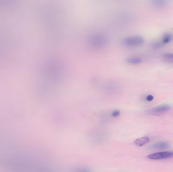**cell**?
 <instances>
[{"mask_svg": "<svg viewBox=\"0 0 173 172\" xmlns=\"http://www.w3.org/2000/svg\"><path fill=\"white\" fill-rule=\"evenodd\" d=\"M154 96H152L151 94L148 95L146 97V100L148 101H151L154 99Z\"/></svg>", "mask_w": 173, "mask_h": 172, "instance_id": "obj_11", "label": "cell"}, {"mask_svg": "<svg viewBox=\"0 0 173 172\" xmlns=\"http://www.w3.org/2000/svg\"><path fill=\"white\" fill-rule=\"evenodd\" d=\"M120 112L118 111H114L112 113V116L114 117H116L120 115Z\"/></svg>", "mask_w": 173, "mask_h": 172, "instance_id": "obj_12", "label": "cell"}, {"mask_svg": "<svg viewBox=\"0 0 173 172\" xmlns=\"http://www.w3.org/2000/svg\"><path fill=\"white\" fill-rule=\"evenodd\" d=\"M173 40V36L171 34H166L163 37L162 39V44H167L170 43Z\"/></svg>", "mask_w": 173, "mask_h": 172, "instance_id": "obj_8", "label": "cell"}, {"mask_svg": "<svg viewBox=\"0 0 173 172\" xmlns=\"http://www.w3.org/2000/svg\"><path fill=\"white\" fill-rule=\"evenodd\" d=\"M162 58L164 60L169 62L173 63V54L165 53L162 56Z\"/></svg>", "mask_w": 173, "mask_h": 172, "instance_id": "obj_9", "label": "cell"}, {"mask_svg": "<svg viewBox=\"0 0 173 172\" xmlns=\"http://www.w3.org/2000/svg\"><path fill=\"white\" fill-rule=\"evenodd\" d=\"M147 158L150 160H159L173 158V152H159L149 154Z\"/></svg>", "mask_w": 173, "mask_h": 172, "instance_id": "obj_3", "label": "cell"}, {"mask_svg": "<svg viewBox=\"0 0 173 172\" xmlns=\"http://www.w3.org/2000/svg\"><path fill=\"white\" fill-rule=\"evenodd\" d=\"M170 106L168 105H162L155 106L150 111V113L154 115H159L164 113L169 110Z\"/></svg>", "mask_w": 173, "mask_h": 172, "instance_id": "obj_4", "label": "cell"}, {"mask_svg": "<svg viewBox=\"0 0 173 172\" xmlns=\"http://www.w3.org/2000/svg\"><path fill=\"white\" fill-rule=\"evenodd\" d=\"M162 46V45L159 43H154L153 44V47L155 48H159V47H161Z\"/></svg>", "mask_w": 173, "mask_h": 172, "instance_id": "obj_13", "label": "cell"}, {"mask_svg": "<svg viewBox=\"0 0 173 172\" xmlns=\"http://www.w3.org/2000/svg\"><path fill=\"white\" fill-rule=\"evenodd\" d=\"M169 146V144L166 142H159L152 145L150 148L151 149H162L167 148Z\"/></svg>", "mask_w": 173, "mask_h": 172, "instance_id": "obj_6", "label": "cell"}, {"mask_svg": "<svg viewBox=\"0 0 173 172\" xmlns=\"http://www.w3.org/2000/svg\"><path fill=\"white\" fill-rule=\"evenodd\" d=\"M149 141V138L148 137H143L142 138L137 139L134 141V143L136 146L140 147V146H142L146 144L147 143H148Z\"/></svg>", "mask_w": 173, "mask_h": 172, "instance_id": "obj_5", "label": "cell"}, {"mask_svg": "<svg viewBox=\"0 0 173 172\" xmlns=\"http://www.w3.org/2000/svg\"><path fill=\"white\" fill-rule=\"evenodd\" d=\"M88 41L91 47L97 49L104 48L107 44L106 37L99 34L91 35L89 37Z\"/></svg>", "mask_w": 173, "mask_h": 172, "instance_id": "obj_1", "label": "cell"}, {"mask_svg": "<svg viewBox=\"0 0 173 172\" xmlns=\"http://www.w3.org/2000/svg\"><path fill=\"white\" fill-rule=\"evenodd\" d=\"M78 172H90L87 169H80L78 171Z\"/></svg>", "mask_w": 173, "mask_h": 172, "instance_id": "obj_14", "label": "cell"}, {"mask_svg": "<svg viewBox=\"0 0 173 172\" xmlns=\"http://www.w3.org/2000/svg\"><path fill=\"white\" fill-rule=\"evenodd\" d=\"M123 44L127 46H139L144 43L142 37L139 36H134L125 38L123 40Z\"/></svg>", "mask_w": 173, "mask_h": 172, "instance_id": "obj_2", "label": "cell"}, {"mask_svg": "<svg viewBox=\"0 0 173 172\" xmlns=\"http://www.w3.org/2000/svg\"><path fill=\"white\" fill-rule=\"evenodd\" d=\"M127 63L132 65L139 64L142 62V60L139 57H129L126 60Z\"/></svg>", "mask_w": 173, "mask_h": 172, "instance_id": "obj_7", "label": "cell"}, {"mask_svg": "<svg viewBox=\"0 0 173 172\" xmlns=\"http://www.w3.org/2000/svg\"><path fill=\"white\" fill-rule=\"evenodd\" d=\"M152 4L156 6V7H162L165 5L167 2L165 1H162V0H156V1H153Z\"/></svg>", "mask_w": 173, "mask_h": 172, "instance_id": "obj_10", "label": "cell"}]
</instances>
